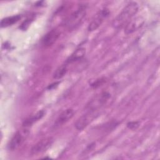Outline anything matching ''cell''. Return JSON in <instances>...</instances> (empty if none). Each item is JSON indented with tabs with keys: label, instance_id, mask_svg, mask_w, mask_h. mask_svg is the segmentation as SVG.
I'll use <instances>...</instances> for the list:
<instances>
[{
	"label": "cell",
	"instance_id": "cell-16",
	"mask_svg": "<svg viewBox=\"0 0 160 160\" xmlns=\"http://www.w3.org/2000/svg\"><path fill=\"white\" fill-rule=\"evenodd\" d=\"M32 21V19H28L25 20V21H24V22L21 24V26L19 27V28H21V29H22V30H26V29L29 27V26L30 25L31 22Z\"/></svg>",
	"mask_w": 160,
	"mask_h": 160
},
{
	"label": "cell",
	"instance_id": "cell-9",
	"mask_svg": "<svg viewBox=\"0 0 160 160\" xmlns=\"http://www.w3.org/2000/svg\"><path fill=\"white\" fill-rule=\"evenodd\" d=\"M74 111L72 109L69 108L63 111L58 117L54 122L55 127H59L68 122L74 116Z\"/></svg>",
	"mask_w": 160,
	"mask_h": 160
},
{
	"label": "cell",
	"instance_id": "cell-1",
	"mask_svg": "<svg viewBox=\"0 0 160 160\" xmlns=\"http://www.w3.org/2000/svg\"><path fill=\"white\" fill-rule=\"evenodd\" d=\"M139 6L136 2H129L113 20L112 25L115 28H119L126 24L138 12Z\"/></svg>",
	"mask_w": 160,
	"mask_h": 160
},
{
	"label": "cell",
	"instance_id": "cell-3",
	"mask_svg": "<svg viewBox=\"0 0 160 160\" xmlns=\"http://www.w3.org/2000/svg\"><path fill=\"white\" fill-rule=\"evenodd\" d=\"M29 129L26 127L18 130L9 141L8 145L9 149L11 151H14L19 148L25 141L29 135Z\"/></svg>",
	"mask_w": 160,
	"mask_h": 160
},
{
	"label": "cell",
	"instance_id": "cell-12",
	"mask_svg": "<svg viewBox=\"0 0 160 160\" xmlns=\"http://www.w3.org/2000/svg\"><path fill=\"white\" fill-rule=\"evenodd\" d=\"M86 49L84 48H80L76 49L71 55L67 59V63H72L75 61L81 60L85 55Z\"/></svg>",
	"mask_w": 160,
	"mask_h": 160
},
{
	"label": "cell",
	"instance_id": "cell-15",
	"mask_svg": "<svg viewBox=\"0 0 160 160\" xmlns=\"http://www.w3.org/2000/svg\"><path fill=\"white\" fill-rule=\"evenodd\" d=\"M139 126V121H130L127 124V127L129 129H132V130L136 129Z\"/></svg>",
	"mask_w": 160,
	"mask_h": 160
},
{
	"label": "cell",
	"instance_id": "cell-4",
	"mask_svg": "<svg viewBox=\"0 0 160 160\" xmlns=\"http://www.w3.org/2000/svg\"><path fill=\"white\" fill-rule=\"evenodd\" d=\"M109 10L107 8L100 10L89 22L88 30L89 31H94L96 30L102 24L103 21L109 16Z\"/></svg>",
	"mask_w": 160,
	"mask_h": 160
},
{
	"label": "cell",
	"instance_id": "cell-6",
	"mask_svg": "<svg viewBox=\"0 0 160 160\" xmlns=\"http://www.w3.org/2000/svg\"><path fill=\"white\" fill-rule=\"evenodd\" d=\"M111 94L108 91H103L92 99L88 105L91 111H96L97 109L103 106L110 99Z\"/></svg>",
	"mask_w": 160,
	"mask_h": 160
},
{
	"label": "cell",
	"instance_id": "cell-8",
	"mask_svg": "<svg viewBox=\"0 0 160 160\" xmlns=\"http://www.w3.org/2000/svg\"><path fill=\"white\" fill-rule=\"evenodd\" d=\"M144 19L141 17H136L132 18L124 28V32L127 34L132 33L139 29L144 24Z\"/></svg>",
	"mask_w": 160,
	"mask_h": 160
},
{
	"label": "cell",
	"instance_id": "cell-11",
	"mask_svg": "<svg viewBox=\"0 0 160 160\" xmlns=\"http://www.w3.org/2000/svg\"><path fill=\"white\" fill-rule=\"evenodd\" d=\"M44 111L41 110V111H38L36 114H33L31 117H29V118H27L26 120H24V121L22 123L23 127L28 128V127L32 126L35 122L41 119L44 116Z\"/></svg>",
	"mask_w": 160,
	"mask_h": 160
},
{
	"label": "cell",
	"instance_id": "cell-5",
	"mask_svg": "<svg viewBox=\"0 0 160 160\" xmlns=\"http://www.w3.org/2000/svg\"><path fill=\"white\" fill-rule=\"evenodd\" d=\"M53 142L54 139L52 137H48L40 140L32 147L31 154L32 155H37L45 152L51 146Z\"/></svg>",
	"mask_w": 160,
	"mask_h": 160
},
{
	"label": "cell",
	"instance_id": "cell-2",
	"mask_svg": "<svg viewBox=\"0 0 160 160\" xmlns=\"http://www.w3.org/2000/svg\"><path fill=\"white\" fill-rule=\"evenodd\" d=\"M86 14V6H79L72 12L64 21V26L69 31H72L78 28L83 21Z\"/></svg>",
	"mask_w": 160,
	"mask_h": 160
},
{
	"label": "cell",
	"instance_id": "cell-13",
	"mask_svg": "<svg viewBox=\"0 0 160 160\" xmlns=\"http://www.w3.org/2000/svg\"><path fill=\"white\" fill-rule=\"evenodd\" d=\"M21 18V16L18 15H14L9 17L4 18L1 19V28H6L10 26L13 25L14 24L16 23L18 21H19Z\"/></svg>",
	"mask_w": 160,
	"mask_h": 160
},
{
	"label": "cell",
	"instance_id": "cell-10",
	"mask_svg": "<svg viewBox=\"0 0 160 160\" xmlns=\"http://www.w3.org/2000/svg\"><path fill=\"white\" fill-rule=\"evenodd\" d=\"M91 118L89 114H84L79 117L74 123V127L78 131L83 130L89 123Z\"/></svg>",
	"mask_w": 160,
	"mask_h": 160
},
{
	"label": "cell",
	"instance_id": "cell-14",
	"mask_svg": "<svg viewBox=\"0 0 160 160\" xmlns=\"http://www.w3.org/2000/svg\"><path fill=\"white\" fill-rule=\"evenodd\" d=\"M68 71V67L66 64H62L59 66L53 74V78L55 79H59L64 77Z\"/></svg>",
	"mask_w": 160,
	"mask_h": 160
},
{
	"label": "cell",
	"instance_id": "cell-7",
	"mask_svg": "<svg viewBox=\"0 0 160 160\" xmlns=\"http://www.w3.org/2000/svg\"><path fill=\"white\" fill-rule=\"evenodd\" d=\"M60 36L59 31L56 29H53L48 32L41 39V44L44 47L52 46L58 39Z\"/></svg>",
	"mask_w": 160,
	"mask_h": 160
}]
</instances>
